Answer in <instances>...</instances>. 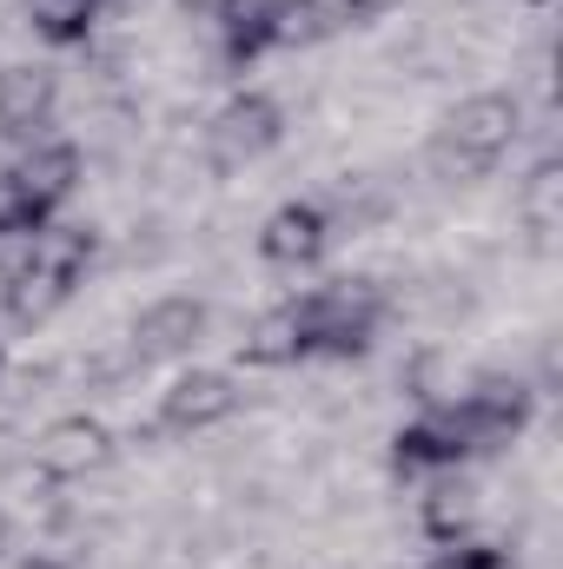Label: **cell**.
<instances>
[{
    "label": "cell",
    "mask_w": 563,
    "mask_h": 569,
    "mask_svg": "<svg viewBox=\"0 0 563 569\" xmlns=\"http://www.w3.org/2000/svg\"><path fill=\"white\" fill-rule=\"evenodd\" d=\"M517 133H524V100L504 93V87H484V93H471L444 113V127L424 146V166H431V179H451V186L484 179L517 146Z\"/></svg>",
    "instance_id": "1"
},
{
    "label": "cell",
    "mask_w": 563,
    "mask_h": 569,
    "mask_svg": "<svg viewBox=\"0 0 563 569\" xmlns=\"http://www.w3.org/2000/svg\"><path fill=\"white\" fill-rule=\"evenodd\" d=\"M305 298V325H312V358H332V365H352L378 345V325H385V291L378 279H332L298 291Z\"/></svg>",
    "instance_id": "2"
},
{
    "label": "cell",
    "mask_w": 563,
    "mask_h": 569,
    "mask_svg": "<svg viewBox=\"0 0 563 569\" xmlns=\"http://www.w3.org/2000/svg\"><path fill=\"white\" fill-rule=\"evenodd\" d=\"M444 405H451V418L464 430L471 457H497V450H511V443L531 430L537 391H531L524 378H477L471 391H457V398H444Z\"/></svg>",
    "instance_id": "3"
},
{
    "label": "cell",
    "mask_w": 563,
    "mask_h": 569,
    "mask_svg": "<svg viewBox=\"0 0 563 569\" xmlns=\"http://www.w3.org/2000/svg\"><path fill=\"white\" fill-rule=\"evenodd\" d=\"M285 140V107L273 93H233L206 120V166L213 172H246Z\"/></svg>",
    "instance_id": "4"
},
{
    "label": "cell",
    "mask_w": 563,
    "mask_h": 569,
    "mask_svg": "<svg viewBox=\"0 0 563 569\" xmlns=\"http://www.w3.org/2000/svg\"><path fill=\"white\" fill-rule=\"evenodd\" d=\"M113 457H120V437H113V425H100L93 411H67V418H53L33 437V470L53 477V483H87Z\"/></svg>",
    "instance_id": "5"
},
{
    "label": "cell",
    "mask_w": 563,
    "mask_h": 569,
    "mask_svg": "<svg viewBox=\"0 0 563 569\" xmlns=\"http://www.w3.org/2000/svg\"><path fill=\"white\" fill-rule=\"evenodd\" d=\"M332 239H338V219L325 199H285L259 226V259L273 272H312L332 252Z\"/></svg>",
    "instance_id": "6"
},
{
    "label": "cell",
    "mask_w": 563,
    "mask_h": 569,
    "mask_svg": "<svg viewBox=\"0 0 563 569\" xmlns=\"http://www.w3.org/2000/svg\"><path fill=\"white\" fill-rule=\"evenodd\" d=\"M213 325V305L192 298V291H172V298H152L140 318H134V338H127V358L134 365H172V358H192L199 338Z\"/></svg>",
    "instance_id": "7"
},
{
    "label": "cell",
    "mask_w": 563,
    "mask_h": 569,
    "mask_svg": "<svg viewBox=\"0 0 563 569\" xmlns=\"http://www.w3.org/2000/svg\"><path fill=\"white\" fill-rule=\"evenodd\" d=\"M239 411V378L233 371H179L166 391H159V411H152V430L159 437H199V430L226 425Z\"/></svg>",
    "instance_id": "8"
},
{
    "label": "cell",
    "mask_w": 563,
    "mask_h": 569,
    "mask_svg": "<svg viewBox=\"0 0 563 569\" xmlns=\"http://www.w3.org/2000/svg\"><path fill=\"white\" fill-rule=\"evenodd\" d=\"M471 463V443L451 418V405H424L412 425L392 430V477L398 483H424L437 470H464Z\"/></svg>",
    "instance_id": "9"
},
{
    "label": "cell",
    "mask_w": 563,
    "mask_h": 569,
    "mask_svg": "<svg viewBox=\"0 0 563 569\" xmlns=\"http://www.w3.org/2000/svg\"><path fill=\"white\" fill-rule=\"evenodd\" d=\"M385 13V0H273V53H305L338 33H358Z\"/></svg>",
    "instance_id": "10"
},
{
    "label": "cell",
    "mask_w": 563,
    "mask_h": 569,
    "mask_svg": "<svg viewBox=\"0 0 563 569\" xmlns=\"http://www.w3.org/2000/svg\"><path fill=\"white\" fill-rule=\"evenodd\" d=\"M53 113H60V73L40 67V60H7L0 67V140L13 146L47 140Z\"/></svg>",
    "instance_id": "11"
},
{
    "label": "cell",
    "mask_w": 563,
    "mask_h": 569,
    "mask_svg": "<svg viewBox=\"0 0 563 569\" xmlns=\"http://www.w3.org/2000/svg\"><path fill=\"white\" fill-rule=\"evenodd\" d=\"M312 358V325H305V298H279L273 311H259L239 338V365L253 371H292Z\"/></svg>",
    "instance_id": "12"
},
{
    "label": "cell",
    "mask_w": 563,
    "mask_h": 569,
    "mask_svg": "<svg viewBox=\"0 0 563 569\" xmlns=\"http://www.w3.org/2000/svg\"><path fill=\"white\" fill-rule=\"evenodd\" d=\"M477 510H484V490L471 483V470H437V477H424L418 530L437 543V550L464 543V537L477 530Z\"/></svg>",
    "instance_id": "13"
},
{
    "label": "cell",
    "mask_w": 563,
    "mask_h": 569,
    "mask_svg": "<svg viewBox=\"0 0 563 569\" xmlns=\"http://www.w3.org/2000/svg\"><path fill=\"white\" fill-rule=\"evenodd\" d=\"M80 146L73 140H33L20 159H13V179H20V192L33 199V212L40 219H53L73 192H80Z\"/></svg>",
    "instance_id": "14"
},
{
    "label": "cell",
    "mask_w": 563,
    "mask_h": 569,
    "mask_svg": "<svg viewBox=\"0 0 563 569\" xmlns=\"http://www.w3.org/2000/svg\"><path fill=\"white\" fill-rule=\"evenodd\" d=\"M213 33H219V60L233 73L259 67L273 53V0H219L213 7Z\"/></svg>",
    "instance_id": "15"
},
{
    "label": "cell",
    "mask_w": 563,
    "mask_h": 569,
    "mask_svg": "<svg viewBox=\"0 0 563 569\" xmlns=\"http://www.w3.org/2000/svg\"><path fill=\"white\" fill-rule=\"evenodd\" d=\"M27 266H40V272H53V279H67L73 291L87 284L93 272V259H100V239L87 232V226H67V219H47L40 232H27V252H20Z\"/></svg>",
    "instance_id": "16"
},
{
    "label": "cell",
    "mask_w": 563,
    "mask_h": 569,
    "mask_svg": "<svg viewBox=\"0 0 563 569\" xmlns=\"http://www.w3.org/2000/svg\"><path fill=\"white\" fill-rule=\"evenodd\" d=\"M67 298H73V284L53 279V272H40V266H27V259L0 266V311H7V325H20V331L47 325Z\"/></svg>",
    "instance_id": "17"
},
{
    "label": "cell",
    "mask_w": 563,
    "mask_h": 569,
    "mask_svg": "<svg viewBox=\"0 0 563 569\" xmlns=\"http://www.w3.org/2000/svg\"><path fill=\"white\" fill-rule=\"evenodd\" d=\"M20 7H27V27H33L47 47H80V40L93 33V20H100L87 0H20Z\"/></svg>",
    "instance_id": "18"
},
{
    "label": "cell",
    "mask_w": 563,
    "mask_h": 569,
    "mask_svg": "<svg viewBox=\"0 0 563 569\" xmlns=\"http://www.w3.org/2000/svg\"><path fill=\"white\" fill-rule=\"evenodd\" d=\"M557 192H563V166H557V159H537V166H531V179H524V219H531L537 232H551V226H557Z\"/></svg>",
    "instance_id": "19"
},
{
    "label": "cell",
    "mask_w": 563,
    "mask_h": 569,
    "mask_svg": "<svg viewBox=\"0 0 563 569\" xmlns=\"http://www.w3.org/2000/svg\"><path fill=\"white\" fill-rule=\"evenodd\" d=\"M47 219L33 212V199L20 192V179H13V166H0V239H27V232H40Z\"/></svg>",
    "instance_id": "20"
},
{
    "label": "cell",
    "mask_w": 563,
    "mask_h": 569,
    "mask_svg": "<svg viewBox=\"0 0 563 569\" xmlns=\"http://www.w3.org/2000/svg\"><path fill=\"white\" fill-rule=\"evenodd\" d=\"M431 569H517V557L504 550V543H451V550H437V563Z\"/></svg>",
    "instance_id": "21"
},
{
    "label": "cell",
    "mask_w": 563,
    "mask_h": 569,
    "mask_svg": "<svg viewBox=\"0 0 563 569\" xmlns=\"http://www.w3.org/2000/svg\"><path fill=\"white\" fill-rule=\"evenodd\" d=\"M13 569H67V563H60V557H20Z\"/></svg>",
    "instance_id": "22"
},
{
    "label": "cell",
    "mask_w": 563,
    "mask_h": 569,
    "mask_svg": "<svg viewBox=\"0 0 563 569\" xmlns=\"http://www.w3.org/2000/svg\"><path fill=\"white\" fill-rule=\"evenodd\" d=\"M87 7H93V13H107V7H113V0H87Z\"/></svg>",
    "instance_id": "23"
},
{
    "label": "cell",
    "mask_w": 563,
    "mask_h": 569,
    "mask_svg": "<svg viewBox=\"0 0 563 569\" xmlns=\"http://www.w3.org/2000/svg\"><path fill=\"white\" fill-rule=\"evenodd\" d=\"M0 543H7V510H0Z\"/></svg>",
    "instance_id": "24"
},
{
    "label": "cell",
    "mask_w": 563,
    "mask_h": 569,
    "mask_svg": "<svg viewBox=\"0 0 563 569\" xmlns=\"http://www.w3.org/2000/svg\"><path fill=\"white\" fill-rule=\"evenodd\" d=\"M524 7H544V0H524Z\"/></svg>",
    "instance_id": "25"
},
{
    "label": "cell",
    "mask_w": 563,
    "mask_h": 569,
    "mask_svg": "<svg viewBox=\"0 0 563 569\" xmlns=\"http://www.w3.org/2000/svg\"><path fill=\"white\" fill-rule=\"evenodd\" d=\"M0 365H7V351H0Z\"/></svg>",
    "instance_id": "26"
}]
</instances>
